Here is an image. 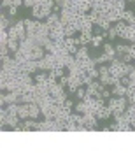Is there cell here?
<instances>
[{
	"label": "cell",
	"mask_w": 135,
	"mask_h": 158,
	"mask_svg": "<svg viewBox=\"0 0 135 158\" xmlns=\"http://www.w3.org/2000/svg\"><path fill=\"white\" fill-rule=\"evenodd\" d=\"M109 74L114 76V77H123V76H128L126 74V67L125 63L119 60V58H114L112 62H109Z\"/></svg>",
	"instance_id": "obj_3"
},
{
	"label": "cell",
	"mask_w": 135,
	"mask_h": 158,
	"mask_svg": "<svg viewBox=\"0 0 135 158\" xmlns=\"http://www.w3.org/2000/svg\"><path fill=\"white\" fill-rule=\"evenodd\" d=\"M119 35H118V30L114 28V25L111 27V28L107 30V39H109V42H112V40H116Z\"/></svg>",
	"instance_id": "obj_18"
},
{
	"label": "cell",
	"mask_w": 135,
	"mask_h": 158,
	"mask_svg": "<svg viewBox=\"0 0 135 158\" xmlns=\"http://www.w3.org/2000/svg\"><path fill=\"white\" fill-rule=\"evenodd\" d=\"M7 40H9V30L0 28V44H7Z\"/></svg>",
	"instance_id": "obj_21"
},
{
	"label": "cell",
	"mask_w": 135,
	"mask_h": 158,
	"mask_svg": "<svg viewBox=\"0 0 135 158\" xmlns=\"http://www.w3.org/2000/svg\"><path fill=\"white\" fill-rule=\"evenodd\" d=\"M121 19L123 21H126L130 25V23H135V12L133 11H128V9H125L123 12H121Z\"/></svg>",
	"instance_id": "obj_13"
},
{
	"label": "cell",
	"mask_w": 135,
	"mask_h": 158,
	"mask_svg": "<svg viewBox=\"0 0 135 158\" xmlns=\"http://www.w3.org/2000/svg\"><path fill=\"white\" fill-rule=\"evenodd\" d=\"M107 106L112 111V116H118V114H123L128 107V100L126 97H114V98H109L107 100Z\"/></svg>",
	"instance_id": "obj_1"
},
{
	"label": "cell",
	"mask_w": 135,
	"mask_h": 158,
	"mask_svg": "<svg viewBox=\"0 0 135 158\" xmlns=\"http://www.w3.org/2000/svg\"><path fill=\"white\" fill-rule=\"evenodd\" d=\"M9 27H11V19H9V18H6V14H2V16H0V28L7 30Z\"/></svg>",
	"instance_id": "obj_20"
},
{
	"label": "cell",
	"mask_w": 135,
	"mask_h": 158,
	"mask_svg": "<svg viewBox=\"0 0 135 158\" xmlns=\"http://www.w3.org/2000/svg\"><path fill=\"white\" fill-rule=\"evenodd\" d=\"M133 4H135V2H133Z\"/></svg>",
	"instance_id": "obj_31"
},
{
	"label": "cell",
	"mask_w": 135,
	"mask_h": 158,
	"mask_svg": "<svg viewBox=\"0 0 135 158\" xmlns=\"http://www.w3.org/2000/svg\"><path fill=\"white\" fill-rule=\"evenodd\" d=\"M126 2H135V0H126Z\"/></svg>",
	"instance_id": "obj_30"
},
{
	"label": "cell",
	"mask_w": 135,
	"mask_h": 158,
	"mask_svg": "<svg viewBox=\"0 0 135 158\" xmlns=\"http://www.w3.org/2000/svg\"><path fill=\"white\" fill-rule=\"evenodd\" d=\"M9 16H11V18H16V16H18V7H16V6H11V7H9Z\"/></svg>",
	"instance_id": "obj_27"
},
{
	"label": "cell",
	"mask_w": 135,
	"mask_h": 158,
	"mask_svg": "<svg viewBox=\"0 0 135 158\" xmlns=\"http://www.w3.org/2000/svg\"><path fill=\"white\" fill-rule=\"evenodd\" d=\"M121 85L126 86V88L132 86V77H130V76H123V77H121Z\"/></svg>",
	"instance_id": "obj_26"
},
{
	"label": "cell",
	"mask_w": 135,
	"mask_h": 158,
	"mask_svg": "<svg viewBox=\"0 0 135 158\" xmlns=\"http://www.w3.org/2000/svg\"><path fill=\"white\" fill-rule=\"evenodd\" d=\"M76 97H77V100H84V98H86V88L79 86L77 91H76Z\"/></svg>",
	"instance_id": "obj_23"
},
{
	"label": "cell",
	"mask_w": 135,
	"mask_h": 158,
	"mask_svg": "<svg viewBox=\"0 0 135 158\" xmlns=\"http://www.w3.org/2000/svg\"><path fill=\"white\" fill-rule=\"evenodd\" d=\"M37 4H39V0H23V7H27V9H34Z\"/></svg>",
	"instance_id": "obj_24"
},
{
	"label": "cell",
	"mask_w": 135,
	"mask_h": 158,
	"mask_svg": "<svg viewBox=\"0 0 135 158\" xmlns=\"http://www.w3.org/2000/svg\"><path fill=\"white\" fill-rule=\"evenodd\" d=\"M18 116H19V119H23V121L30 118L28 104H19V109H18Z\"/></svg>",
	"instance_id": "obj_10"
},
{
	"label": "cell",
	"mask_w": 135,
	"mask_h": 158,
	"mask_svg": "<svg viewBox=\"0 0 135 158\" xmlns=\"http://www.w3.org/2000/svg\"><path fill=\"white\" fill-rule=\"evenodd\" d=\"M95 116L98 118V121H105V119H109L111 116H112V111H111L109 106H102V107L95 113Z\"/></svg>",
	"instance_id": "obj_5"
},
{
	"label": "cell",
	"mask_w": 135,
	"mask_h": 158,
	"mask_svg": "<svg viewBox=\"0 0 135 158\" xmlns=\"http://www.w3.org/2000/svg\"><path fill=\"white\" fill-rule=\"evenodd\" d=\"M112 62V58L109 56L107 53H102V55H98V58H95V63L96 65H102V63H109Z\"/></svg>",
	"instance_id": "obj_16"
},
{
	"label": "cell",
	"mask_w": 135,
	"mask_h": 158,
	"mask_svg": "<svg viewBox=\"0 0 135 158\" xmlns=\"http://www.w3.org/2000/svg\"><path fill=\"white\" fill-rule=\"evenodd\" d=\"M88 109H86V102L84 100H79L76 106H74V113H79V114H84Z\"/></svg>",
	"instance_id": "obj_17"
},
{
	"label": "cell",
	"mask_w": 135,
	"mask_h": 158,
	"mask_svg": "<svg viewBox=\"0 0 135 158\" xmlns=\"http://www.w3.org/2000/svg\"><path fill=\"white\" fill-rule=\"evenodd\" d=\"M111 74L109 72H105V74H100V77H98V81H100L102 85H105V86H111Z\"/></svg>",
	"instance_id": "obj_19"
},
{
	"label": "cell",
	"mask_w": 135,
	"mask_h": 158,
	"mask_svg": "<svg viewBox=\"0 0 135 158\" xmlns=\"http://www.w3.org/2000/svg\"><path fill=\"white\" fill-rule=\"evenodd\" d=\"M63 106H65V107H68V109H72V111H74V106H76V104H74V100H72V98H67Z\"/></svg>",
	"instance_id": "obj_28"
},
{
	"label": "cell",
	"mask_w": 135,
	"mask_h": 158,
	"mask_svg": "<svg viewBox=\"0 0 135 158\" xmlns=\"http://www.w3.org/2000/svg\"><path fill=\"white\" fill-rule=\"evenodd\" d=\"M9 30V39H16V40H23L27 39L28 35H27V25H25V21L23 19H19V21L16 23V25H12Z\"/></svg>",
	"instance_id": "obj_2"
},
{
	"label": "cell",
	"mask_w": 135,
	"mask_h": 158,
	"mask_svg": "<svg viewBox=\"0 0 135 158\" xmlns=\"http://www.w3.org/2000/svg\"><path fill=\"white\" fill-rule=\"evenodd\" d=\"M63 44H65V49H67L70 55H76V53H77L79 46L76 44V39H74V37H65Z\"/></svg>",
	"instance_id": "obj_7"
},
{
	"label": "cell",
	"mask_w": 135,
	"mask_h": 158,
	"mask_svg": "<svg viewBox=\"0 0 135 158\" xmlns=\"http://www.w3.org/2000/svg\"><path fill=\"white\" fill-rule=\"evenodd\" d=\"M104 39H105V37H104V35H93V39H91V48H93V49H100L102 46H104Z\"/></svg>",
	"instance_id": "obj_12"
},
{
	"label": "cell",
	"mask_w": 135,
	"mask_h": 158,
	"mask_svg": "<svg viewBox=\"0 0 135 158\" xmlns=\"http://www.w3.org/2000/svg\"><path fill=\"white\" fill-rule=\"evenodd\" d=\"M86 72L90 74L93 79H98V77H100V70H98V67H96V65H95V67H91V69H88Z\"/></svg>",
	"instance_id": "obj_22"
},
{
	"label": "cell",
	"mask_w": 135,
	"mask_h": 158,
	"mask_svg": "<svg viewBox=\"0 0 135 158\" xmlns=\"http://www.w3.org/2000/svg\"><path fill=\"white\" fill-rule=\"evenodd\" d=\"M83 118H84V127L86 130H98V118H96L95 114H91V113H84L83 114Z\"/></svg>",
	"instance_id": "obj_4"
},
{
	"label": "cell",
	"mask_w": 135,
	"mask_h": 158,
	"mask_svg": "<svg viewBox=\"0 0 135 158\" xmlns=\"http://www.w3.org/2000/svg\"><path fill=\"white\" fill-rule=\"evenodd\" d=\"M46 48L44 46H39V44H35L34 46V49H32V60H35V62H39V60H42V58L46 56Z\"/></svg>",
	"instance_id": "obj_6"
},
{
	"label": "cell",
	"mask_w": 135,
	"mask_h": 158,
	"mask_svg": "<svg viewBox=\"0 0 135 158\" xmlns=\"http://www.w3.org/2000/svg\"><path fill=\"white\" fill-rule=\"evenodd\" d=\"M111 91H112V97H126V86H123L121 83L114 85L111 88Z\"/></svg>",
	"instance_id": "obj_9"
},
{
	"label": "cell",
	"mask_w": 135,
	"mask_h": 158,
	"mask_svg": "<svg viewBox=\"0 0 135 158\" xmlns=\"http://www.w3.org/2000/svg\"><path fill=\"white\" fill-rule=\"evenodd\" d=\"M102 48H104V53H107V55L112 58V60L116 58V55H118V53H116V46H112L111 42H104V46H102Z\"/></svg>",
	"instance_id": "obj_11"
},
{
	"label": "cell",
	"mask_w": 135,
	"mask_h": 158,
	"mask_svg": "<svg viewBox=\"0 0 135 158\" xmlns=\"http://www.w3.org/2000/svg\"><path fill=\"white\" fill-rule=\"evenodd\" d=\"M74 56H76L77 62H84V60H88V58H90V49H88V46H79L77 53H76Z\"/></svg>",
	"instance_id": "obj_8"
},
{
	"label": "cell",
	"mask_w": 135,
	"mask_h": 158,
	"mask_svg": "<svg viewBox=\"0 0 135 158\" xmlns=\"http://www.w3.org/2000/svg\"><path fill=\"white\" fill-rule=\"evenodd\" d=\"M51 12H53V14H60V12H62V7L55 4V6H53V9H51Z\"/></svg>",
	"instance_id": "obj_29"
},
{
	"label": "cell",
	"mask_w": 135,
	"mask_h": 158,
	"mask_svg": "<svg viewBox=\"0 0 135 158\" xmlns=\"http://www.w3.org/2000/svg\"><path fill=\"white\" fill-rule=\"evenodd\" d=\"M7 48H9V51H11L12 55L16 53L18 49H19V40H16V39H9L7 40Z\"/></svg>",
	"instance_id": "obj_15"
},
{
	"label": "cell",
	"mask_w": 135,
	"mask_h": 158,
	"mask_svg": "<svg viewBox=\"0 0 135 158\" xmlns=\"http://www.w3.org/2000/svg\"><path fill=\"white\" fill-rule=\"evenodd\" d=\"M93 81H95V79L91 77V76H90V74H88V72H86L84 76H83V85H84V86L91 85V83H93Z\"/></svg>",
	"instance_id": "obj_25"
},
{
	"label": "cell",
	"mask_w": 135,
	"mask_h": 158,
	"mask_svg": "<svg viewBox=\"0 0 135 158\" xmlns=\"http://www.w3.org/2000/svg\"><path fill=\"white\" fill-rule=\"evenodd\" d=\"M76 32H79V28L74 23H67L65 25V37H76Z\"/></svg>",
	"instance_id": "obj_14"
}]
</instances>
